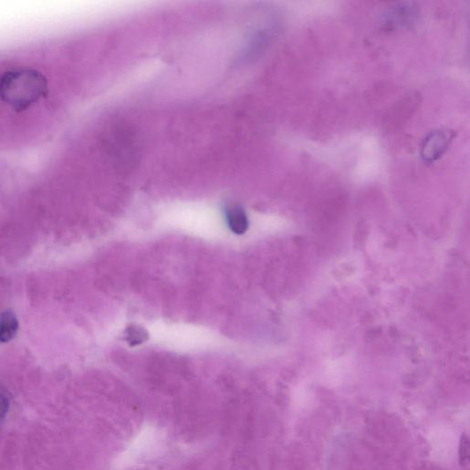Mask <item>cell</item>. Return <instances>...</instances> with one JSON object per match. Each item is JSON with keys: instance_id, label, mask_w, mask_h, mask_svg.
Listing matches in <instances>:
<instances>
[{"instance_id": "6da1fadb", "label": "cell", "mask_w": 470, "mask_h": 470, "mask_svg": "<svg viewBox=\"0 0 470 470\" xmlns=\"http://www.w3.org/2000/svg\"><path fill=\"white\" fill-rule=\"evenodd\" d=\"M225 220L232 232L244 235L249 227L246 212L240 205L229 203L224 207Z\"/></svg>"}, {"instance_id": "7a4b0ae2", "label": "cell", "mask_w": 470, "mask_h": 470, "mask_svg": "<svg viewBox=\"0 0 470 470\" xmlns=\"http://www.w3.org/2000/svg\"><path fill=\"white\" fill-rule=\"evenodd\" d=\"M19 330V322L15 314L6 311L0 315V343H8L16 336Z\"/></svg>"}, {"instance_id": "3957f363", "label": "cell", "mask_w": 470, "mask_h": 470, "mask_svg": "<svg viewBox=\"0 0 470 470\" xmlns=\"http://www.w3.org/2000/svg\"><path fill=\"white\" fill-rule=\"evenodd\" d=\"M448 137L441 132L431 135L423 146V155L428 160H434L439 157L448 146Z\"/></svg>"}, {"instance_id": "277c9868", "label": "cell", "mask_w": 470, "mask_h": 470, "mask_svg": "<svg viewBox=\"0 0 470 470\" xmlns=\"http://www.w3.org/2000/svg\"><path fill=\"white\" fill-rule=\"evenodd\" d=\"M148 338V331L143 327H137V325H130L126 329L125 340L131 347L143 344Z\"/></svg>"}, {"instance_id": "5b68a950", "label": "cell", "mask_w": 470, "mask_h": 470, "mask_svg": "<svg viewBox=\"0 0 470 470\" xmlns=\"http://www.w3.org/2000/svg\"><path fill=\"white\" fill-rule=\"evenodd\" d=\"M469 438L467 435H462L460 441V458L461 465L467 466L469 464Z\"/></svg>"}, {"instance_id": "8992f818", "label": "cell", "mask_w": 470, "mask_h": 470, "mask_svg": "<svg viewBox=\"0 0 470 470\" xmlns=\"http://www.w3.org/2000/svg\"><path fill=\"white\" fill-rule=\"evenodd\" d=\"M10 409V397L5 389L0 388V423L5 419Z\"/></svg>"}]
</instances>
